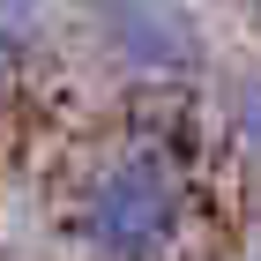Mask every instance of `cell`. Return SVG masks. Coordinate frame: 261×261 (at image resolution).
<instances>
[{
	"mask_svg": "<svg viewBox=\"0 0 261 261\" xmlns=\"http://www.w3.org/2000/svg\"><path fill=\"white\" fill-rule=\"evenodd\" d=\"M105 60L142 90H187L209 67V30L187 0H90Z\"/></svg>",
	"mask_w": 261,
	"mask_h": 261,
	"instance_id": "cell-2",
	"label": "cell"
},
{
	"mask_svg": "<svg viewBox=\"0 0 261 261\" xmlns=\"http://www.w3.org/2000/svg\"><path fill=\"white\" fill-rule=\"evenodd\" d=\"M254 261H261V254H254Z\"/></svg>",
	"mask_w": 261,
	"mask_h": 261,
	"instance_id": "cell-6",
	"label": "cell"
},
{
	"mask_svg": "<svg viewBox=\"0 0 261 261\" xmlns=\"http://www.w3.org/2000/svg\"><path fill=\"white\" fill-rule=\"evenodd\" d=\"M246 15H254V22H261V0H246Z\"/></svg>",
	"mask_w": 261,
	"mask_h": 261,
	"instance_id": "cell-5",
	"label": "cell"
},
{
	"mask_svg": "<svg viewBox=\"0 0 261 261\" xmlns=\"http://www.w3.org/2000/svg\"><path fill=\"white\" fill-rule=\"evenodd\" d=\"M224 142L261 179V67H239V75L224 82Z\"/></svg>",
	"mask_w": 261,
	"mask_h": 261,
	"instance_id": "cell-3",
	"label": "cell"
},
{
	"mask_svg": "<svg viewBox=\"0 0 261 261\" xmlns=\"http://www.w3.org/2000/svg\"><path fill=\"white\" fill-rule=\"evenodd\" d=\"M194 224V164L172 135L135 127L75 172L67 231L90 261H172Z\"/></svg>",
	"mask_w": 261,
	"mask_h": 261,
	"instance_id": "cell-1",
	"label": "cell"
},
{
	"mask_svg": "<svg viewBox=\"0 0 261 261\" xmlns=\"http://www.w3.org/2000/svg\"><path fill=\"white\" fill-rule=\"evenodd\" d=\"M0 45H8V75H30L38 53L53 45V0H8L0 8Z\"/></svg>",
	"mask_w": 261,
	"mask_h": 261,
	"instance_id": "cell-4",
	"label": "cell"
}]
</instances>
